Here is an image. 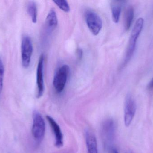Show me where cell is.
Listing matches in <instances>:
<instances>
[{"instance_id":"cell-1","label":"cell","mask_w":153,"mask_h":153,"mask_svg":"<svg viewBox=\"0 0 153 153\" xmlns=\"http://www.w3.org/2000/svg\"><path fill=\"white\" fill-rule=\"evenodd\" d=\"M144 25V19L142 18H139L136 22L131 32L129 39L128 46L127 49L126 56L121 66V68H124L131 60L134 53L136 45L137 39L139 37Z\"/></svg>"},{"instance_id":"cell-2","label":"cell","mask_w":153,"mask_h":153,"mask_svg":"<svg viewBox=\"0 0 153 153\" xmlns=\"http://www.w3.org/2000/svg\"><path fill=\"white\" fill-rule=\"evenodd\" d=\"M45 132V120L40 113L35 110L33 113V124L32 134L36 141L42 142Z\"/></svg>"},{"instance_id":"cell-3","label":"cell","mask_w":153,"mask_h":153,"mask_svg":"<svg viewBox=\"0 0 153 153\" xmlns=\"http://www.w3.org/2000/svg\"><path fill=\"white\" fill-rule=\"evenodd\" d=\"M70 67L64 64L60 66L56 72L53 81L55 90L61 93L64 90L70 73Z\"/></svg>"},{"instance_id":"cell-4","label":"cell","mask_w":153,"mask_h":153,"mask_svg":"<svg viewBox=\"0 0 153 153\" xmlns=\"http://www.w3.org/2000/svg\"><path fill=\"white\" fill-rule=\"evenodd\" d=\"M33 51L31 38L28 35H24L21 42L22 64L24 68H27L29 66Z\"/></svg>"},{"instance_id":"cell-5","label":"cell","mask_w":153,"mask_h":153,"mask_svg":"<svg viewBox=\"0 0 153 153\" xmlns=\"http://www.w3.org/2000/svg\"><path fill=\"white\" fill-rule=\"evenodd\" d=\"M85 19L88 28L94 36H97L101 30L102 22L99 15L93 11L88 10L85 13Z\"/></svg>"},{"instance_id":"cell-6","label":"cell","mask_w":153,"mask_h":153,"mask_svg":"<svg viewBox=\"0 0 153 153\" xmlns=\"http://www.w3.org/2000/svg\"><path fill=\"white\" fill-rule=\"evenodd\" d=\"M136 110L135 102L132 96L128 95L126 99L124 110V121L126 127H129L134 117Z\"/></svg>"},{"instance_id":"cell-7","label":"cell","mask_w":153,"mask_h":153,"mask_svg":"<svg viewBox=\"0 0 153 153\" xmlns=\"http://www.w3.org/2000/svg\"><path fill=\"white\" fill-rule=\"evenodd\" d=\"M44 56L43 54L40 55L37 67L36 83L37 86V98H40L44 93L45 85L44 81Z\"/></svg>"},{"instance_id":"cell-8","label":"cell","mask_w":153,"mask_h":153,"mask_svg":"<svg viewBox=\"0 0 153 153\" xmlns=\"http://www.w3.org/2000/svg\"><path fill=\"white\" fill-rule=\"evenodd\" d=\"M46 119L54 134L55 146L58 148H60L63 145V135L61 128L56 121L52 117L47 116Z\"/></svg>"},{"instance_id":"cell-9","label":"cell","mask_w":153,"mask_h":153,"mask_svg":"<svg viewBox=\"0 0 153 153\" xmlns=\"http://www.w3.org/2000/svg\"><path fill=\"white\" fill-rule=\"evenodd\" d=\"M85 137L88 153H98L97 140L95 135L91 132L87 130Z\"/></svg>"},{"instance_id":"cell-10","label":"cell","mask_w":153,"mask_h":153,"mask_svg":"<svg viewBox=\"0 0 153 153\" xmlns=\"http://www.w3.org/2000/svg\"><path fill=\"white\" fill-rule=\"evenodd\" d=\"M46 24L49 30L53 31L57 27L58 24V19L55 10L51 9L48 14L46 19Z\"/></svg>"},{"instance_id":"cell-11","label":"cell","mask_w":153,"mask_h":153,"mask_svg":"<svg viewBox=\"0 0 153 153\" xmlns=\"http://www.w3.org/2000/svg\"><path fill=\"white\" fill-rule=\"evenodd\" d=\"M122 2L121 1H113L111 4L112 19L115 23H118L119 21L122 8Z\"/></svg>"},{"instance_id":"cell-12","label":"cell","mask_w":153,"mask_h":153,"mask_svg":"<svg viewBox=\"0 0 153 153\" xmlns=\"http://www.w3.org/2000/svg\"><path fill=\"white\" fill-rule=\"evenodd\" d=\"M134 8L132 6H129L127 9L125 14V27L126 30H128L130 29L134 20Z\"/></svg>"},{"instance_id":"cell-13","label":"cell","mask_w":153,"mask_h":153,"mask_svg":"<svg viewBox=\"0 0 153 153\" xmlns=\"http://www.w3.org/2000/svg\"><path fill=\"white\" fill-rule=\"evenodd\" d=\"M27 11L31 18L33 23H36L37 21V8L36 3L30 1L27 6Z\"/></svg>"},{"instance_id":"cell-14","label":"cell","mask_w":153,"mask_h":153,"mask_svg":"<svg viewBox=\"0 0 153 153\" xmlns=\"http://www.w3.org/2000/svg\"><path fill=\"white\" fill-rule=\"evenodd\" d=\"M53 1L63 11L65 12H69L70 11V6L67 1L62 0V1Z\"/></svg>"},{"instance_id":"cell-15","label":"cell","mask_w":153,"mask_h":153,"mask_svg":"<svg viewBox=\"0 0 153 153\" xmlns=\"http://www.w3.org/2000/svg\"><path fill=\"white\" fill-rule=\"evenodd\" d=\"M4 68L3 63L1 58L0 57V94L2 90L3 86L4 75Z\"/></svg>"},{"instance_id":"cell-16","label":"cell","mask_w":153,"mask_h":153,"mask_svg":"<svg viewBox=\"0 0 153 153\" xmlns=\"http://www.w3.org/2000/svg\"><path fill=\"white\" fill-rule=\"evenodd\" d=\"M76 55L78 60H81L83 57V51L81 49L79 48L76 50Z\"/></svg>"},{"instance_id":"cell-17","label":"cell","mask_w":153,"mask_h":153,"mask_svg":"<svg viewBox=\"0 0 153 153\" xmlns=\"http://www.w3.org/2000/svg\"><path fill=\"white\" fill-rule=\"evenodd\" d=\"M148 88L149 89H152L153 88V78L152 81L149 83V85H148Z\"/></svg>"},{"instance_id":"cell-18","label":"cell","mask_w":153,"mask_h":153,"mask_svg":"<svg viewBox=\"0 0 153 153\" xmlns=\"http://www.w3.org/2000/svg\"><path fill=\"white\" fill-rule=\"evenodd\" d=\"M112 153H118V152L117 151V150H113V152H112Z\"/></svg>"}]
</instances>
